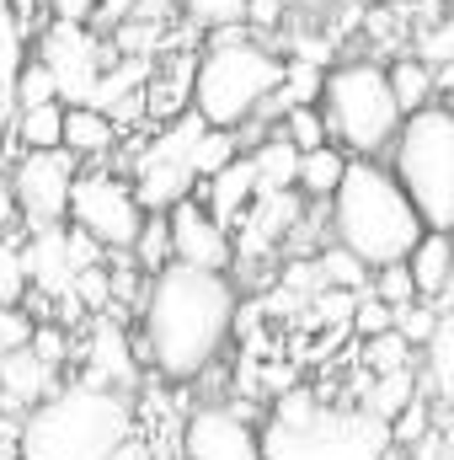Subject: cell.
Instances as JSON below:
<instances>
[{
	"instance_id": "6da1fadb",
	"label": "cell",
	"mask_w": 454,
	"mask_h": 460,
	"mask_svg": "<svg viewBox=\"0 0 454 460\" xmlns=\"http://www.w3.org/2000/svg\"><path fill=\"white\" fill-rule=\"evenodd\" d=\"M139 316H144L139 322L144 353L166 380L182 385L204 380L235 332V284L225 273H198L171 262L144 284Z\"/></svg>"
},
{
	"instance_id": "7a4b0ae2",
	"label": "cell",
	"mask_w": 454,
	"mask_h": 460,
	"mask_svg": "<svg viewBox=\"0 0 454 460\" xmlns=\"http://www.w3.org/2000/svg\"><path fill=\"white\" fill-rule=\"evenodd\" d=\"M128 445H134V396L75 380L22 418L16 460H118Z\"/></svg>"
},
{
	"instance_id": "3957f363",
	"label": "cell",
	"mask_w": 454,
	"mask_h": 460,
	"mask_svg": "<svg viewBox=\"0 0 454 460\" xmlns=\"http://www.w3.org/2000/svg\"><path fill=\"white\" fill-rule=\"evenodd\" d=\"M332 230H337V246L353 252L363 268H396L428 235L406 193L396 188V177L374 161H347L332 193Z\"/></svg>"
},
{
	"instance_id": "277c9868",
	"label": "cell",
	"mask_w": 454,
	"mask_h": 460,
	"mask_svg": "<svg viewBox=\"0 0 454 460\" xmlns=\"http://www.w3.org/2000/svg\"><path fill=\"white\" fill-rule=\"evenodd\" d=\"M262 460H385L390 434L363 407H327L310 391H289L257 429Z\"/></svg>"
},
{
	"instance_id": "5b68a950",
	"label": "cell",
	"mask_w": 454,
	"mask_h": 460,
	"mask_svg": "<svg viewBox=\"0 0 454 460\" xmlns=\"http://www.w3.org/2000/svg\"><path fill=\"white\" fill-rule=\"evenodd\" d=\"M284 81V59L251 38L240 43H209V54H198L193 75H188V113L204 128L235 134L240 123L262 113L273 102Z\"/></svg>"
},
{
	"instance_id": "8992f818",
	"label": "cell",
	"mask_w": 454,
	"mask_h": 460,
	"mask_svg": "<svg viewBox=\"0 0 454 460\" xmlns=\"http://www.w3.org/2000/svg\"><path fill=\"white\" fill-rule=\"evenodd\" d=\"M390 177L406 193V204L417 209L423 230H444L454 220V113L444 102L423 108V113L401 118L396 139H390Z\"/></svg>"
},
{
	"instance_id": "52a82bcc",
	"label": "cell",
	"mask_w": 454,
	"mask_h": 460,
	"mask_svg": "<svg viewBox=\"0 0 454 460\" xmlns=\"http://www.w3.org/2000/svg\"><path fill=\"white\" fill-rule=\"evenodd\" d=\"M321 123L327 139H337L342 150H353L347 161H374V150H385L401 128V113L390 102L385 70L374 59H347L332 75H321Z\"/></svg>"
},
{
	"instance_id": "ba28073f",
	"label": "cell",
	"mask_w": 454,
	"mask_h": 460,
	"mask_svg": "<svg viewBox=\"0 0 454 460\" xmlns=\"http://www.w3.org/2000/svg\"><path fill=\"white\" fill-rule=\"evenodd\" d=\"M70 220L102 252H128V241H134L144 215H139V204H134L123 177H113V172H75V182H70Z\"/></svg>"
},
{
	"instance_id": "9c48e42d",
	"label": "cell",
	"mask_w": 454,
	"mask_h": 460,
	"mask_svg": "<svg viewBox=\"0 0 454 460\" xmlns=\"http://www.w3.org/2000/svg\"><path fill=\"white\" fill-rule=\"evenodd\" d=\"M75 161L65 150H43V155H16L5 188L16 204V220H32L38 230H59L70 215V182H75Z\"/></svg>"
},
{
	"instance_id": "30bf717a",
	"label": "cell",
	"mask_w": 454,
	"mask_h": 460,
	"mask_svg": "<svg viewBox=\"0 0 454 460\" xmlns=\"http://www.w3.org/2000/svg\"><path fill=\"white\" fill-rule=\"evenodd\" d=\"M43 49H38V65L48 70V81H54V97H81L75 108H86V97L97 92V81H102V43L86 32V27H65V22H48L43 32Z\"/></svg>"
},
{
	"instance_id": "8fae6325",
	"label": "cell",
	"mask_w": 454,
	"mask_h": 460,
	"mask_svg": "<svg viewBox=\"0 0 454 460\" xmlns=\"http://www.w3.org/2000/svg\"><path fill=\"white\" fill-rule=\"evenodd\" d=\"M166 235H171V262L177 268H198V273H225L235 262V241L230 230L198 204L182 199L177 209H166Z\"/></svg>"
},
{
	"instance_id": "7c38bea8",
	"label": "cell",
	"mask_w": 454,
	"mask_h": 460,
	"mask_svg": "<svg viewBox=\"0 0 454 460\" xmlns=\"http://www.w3.org/2000/svg\"><path fill=\"white\" fill-rule=\"evenodd\" d=\"M182 456L188 460H262L257 429L240 423L230 407H198L182 423Z\"/></svg>"
},
{
	"instance_id": "4fadbf2b",
	"label": "cell",
	"mask_w": 454,
	"mask_h": 460,
	"mask_svg": "<svg viewBox=\"0 0 454 460\" xmlns=\"http://www.w3.org/2000/svg\"><path fill=\"white\" fill-rule=\"evenodd\" d=\"M139 380L134 369V353H128V332L113 311H102L92 322V343H86V385H102V391H123Z\"/></svg>"
},
{
	"instance_id": "5bb4252c",
	"label": "cell",
	"mask_w": 454,
	"mask_h": 460,
	"mask_svg": "<svg viewBox=\"0 0 454 460\" xmlns=\"http://www.w3.org/2000/svg\"><path fill=\"white\" fill-rule=\"evenodd\" d=\"M59 385H54V369L48 364H38L27 348H16V353H5L0 358V412H11V418H27L38 402H48Z\"/></svg>"
},
{
	"instance_id": "9a60e30c",
	"label": "cell",
	"mask_w": 454,
	"mask_h": 460,
	"mask_svg": "<svg viewBox=\"0 0 454 460\" xmlns=\"http://www.w3.org/2000/svg\"><path fill=\"white\" fill-rule=\"evenodd\" d=\"M406 273H412V289H417V300H428V305H439L444 316H450V273H454V246L444 230H428L417 246H412V257H406Z\"/></svg>"
},
{
	"instance_id": "2e32d148",
	"label": "cell",
	"mask_w": 454,
	"mask_h": 460,
	"mask_svg": "<svg viewBox=\"0 0 454 460\" xmlns=\"http://www.w3.org/2000/svg\"><path fill=\"white\" fill-rule=\"evenodd\" d=\"M118 145V128L102 108H65V123H59V150L70 161H102Z\"/></svg>"
},
{
	"instance_id": "e0dca14e",
	"label": "cell",
	"mask_w": 454,
	"mask_h": 460,
	"mask_svg": "<svg viewBox=\"0 0 454 460\" xmlns=\"http://www.w3.org/2000/svg\"><path fill=\"white\" fill-rule=\"evenodd\" d=\"M257 199V177H251V161L246 155H235L220 177H209V193H204V209L230 230L235 215H246V204Z\"/></svg>"
},
{
	"instance_id": "ac0fdd59",
	"label": "cell",
	"mask_w": 454,
	"mask_h": 460,
	"mask_svg": "<svg viewBox=\"0 0 454 460\" xmlns=\"http://www.w3.org/2000/svg\"><path fill=\"white\" fill-rule=\"evenodd\" d=\"M423 396L433 407H450L454 396V322L450 316H439V327L423 343Z\"/></svg>"
},
{
	"instance_id": "d6986e66",
	"label": "cell",
	"mask_w": 454,
	"mask_h": 460,
	"mask_svg": "<svg viewBox=\"0 0 454 460\" xmlns=\"http://www.w3.org/2000/svg\"><path fill=\"white\" fill-rule=\"evenodd\" d=\"M380 70H385L390 102H396V113H401V118H412V113H423V108H433V102H439L433 70H423L412 54H401V59H390V65H380Z\"/></svg>"
},
{
	"instance_id": "ffe728a7",
	"label": "cell",
	"mask_w": 454,
	"mask_h": 460,
	"mask_svg": "<svg viewBox=\"0 0 454 460\" xmlns=\"http://www.w3.org/2000/svg\"><path fill=\"white\" fill-rule=\"evenodd\" d=\"M342 172H347V155H342L337 145L305 150V155H300V166H294V188H300V199H310V204H332Z\"/></svg>"
},
{
	"instance_id": "44dd1931",
	"label": "cell",
	"mask_w": 454,
	"mask_h": 460,
	"mask_svg": "<svg viewBox=\"0 0 454 460\" xmlns=\"http://www.w3.org/2000/svg\"><path fill=\"white\" fill-rule=\"evenodd\" d=\"M59 123H65V102L22 108V113H11V134H16L22 155H43V150H59Z\"/></svg>"
},
{
	"instance_id": "7402d4cb",
	"label": "cell",
	"mask_w": 454,
	"mask_h": 460,
	"mask_svg": "<svg viewBox=\"0 0 454 460\" xmlns=\"http://www.w3.org/2000/svg\"><path fill=\"white\" fill-rule=\"evenodd\" d=\"M123 257H128L144 279H155L161 268H171V235H166V215H144Z\"/></svg>"
},
{
	"instance_id": "603a6c76",
	"label": "cell",
	"mask_w": 454,
	"mask_h": 460,
	"mask_svg": "<svg viewBox=\"0 0 454 460\" xmlns=\"http://www.w3.org/2000/svg\"><path fill=\"white\" fill-rule=\"evenodd\" d=\"M316 284L321 289H332V295H369V268L353 257V252H321V262H316Z\"/></svg>"
},
{
	"instance_id": "cb8c5ba5",
	"label": "cell",
	"mask_w": 454,
	"mask_h": 460,
	"mask_svg": "<svg viewBox=\"0 0 454 460\" xmlns=\"http://www.w3.org/2000/svg\"><path fill=\"white\" fill-rule=\"evenodd\" d=\"M412 396H417V375H412V369H396V375L369 380V402H363V412H369V418H380V423H390Z\"/></svg>"
},
{
	"instance_id": "d4e9b609",
	"label": "cell",
	"mask_w": 454,
	"mask_h": 460,
	"mask_svg": "<svg viewBox=\"0 0 454 460\" xmlns=\"http://www.w3.org/2000/svg\"><path fill=\"white\" fill-rule=\"evenodd\" d=\"M177 16L198 32H225L246 27V0H177Z\"/></svg>"
},
{
	"instance_id": "484cf974",
	"label": "cell",
	"mask_w": 454,
	"mask_h": 460,
	"mask_svg": "<svg viewBox=\"0 0 454 460\" xmlns=\"http://www.w3.org/2000/svg\"><path fill=\"white\" fill-rule=\"evenodd\" d=\"M423 70H433V75H444L450 70V59H454V22L450 16H433L417 38H412V49H406Z\"/></svg>"
},
{
	"instance_id": "4316f807",
	"label": "cell",
	"mask_w": 454,
	"mask_h": 460,
	"mask_svg": "<svg viewBox=\"0 0 454 460\" xmlns=\"http://www.w3.org/2000/svg\"><path fill=\"white\" fill-rule=\"evenodd\" d=\"M235 155H240V134L204 128V134H198V145H193V182H209V177H220Z\"/></svg>"
},
{
	"instance_id": "83f0119b",
	"label": "cell",
	"mask_w": 454,
	"mask_h": 460,
	"mask_svg": "<svg viewBox=\"0 0 454 460\" xmlns=\"http://www.w3.org/2000/svg\"><path fill=\"white\" fill-rule=\"evenodd\" d=\"M439 316H444L439 305H428V300H406V305H396V311H390V332L417 353V348L428 343V332L439 327Z\"/></svg>"
},
{
	"instance_id": "f1b7e54d",
	"label": "cell",
	"mask_w": 454,
	"mask_h": 460,
	"mask_svg": "<svg viewBox=\"0 0 454 460\" xmlns=\"http://www.w3.org/2000/svg\"><path fill=\"white\" fill-rule=\"evenodd\" d=\"M11 102H16V113H22V108H48V102H59V97H54V81H48V70H43L38 59H22V70H16V81H11Z\"/></svg>"
},
{
	"instance_id": "f546056e",
	"label": "cell",
	"mask_w": 454,
	"mask_h": 460,
	"mask_svg": "<svg viewBox=\"0 0 454 460\" xmlns=\"http://www.w3.org/2000/svg\"><path fill=\"white\" fill-rule=\"evenodd\" d=\"M70 300H75L81 311H108V305H113L108 268H102V262H92V268H75V273H70Z\"/></svg>"
},
{
	"instance_id": "4dcf8cb0",
	"label": "cell",
	"mask_w": 454,
	"mask_h": 460,
	"mask_svg": "<svg viewBox=\"0 0 454 460\" xmlns=\"http://www.w3.org/2000/svg\"><path fill=\"white\" fill-rule=\"evenodd\" d=\"M278 134H284L300 155H305V150L332 145V139H327V123H321V113H316V108H289V113H284V123H278Z\"/></svg>"
},
{
	"instance_id": "1f68e13d",
	"label": "cell",
	"mask_w": 454,
	"mask_h": 460,
	"mask_svg": "<svg viewBox=\"0 0 454 460\" xmlns=\"http://www.w3.org/2000/svg\"><path fill=\"white\" fill-rule=\"evenodd\" d=\"M369 295L380 300V305H406V300H417V289H412V273H406V262H396V268H374L369 273Z\"/></svg>"
},
{
	"instance_id": "d6a6232c",
	"label": "cell",
	"mask_w": 454,
	"mask_h": 460,
	"mask_svg": "<svg viewBox=\"0 0 454 460\" xmlns=\"http://www.w3.org/2000/svg\"><path fill=\"white\" fill-rule=\"evenodd\" d=\"M369 353V380H380V375H396V369H412V348L401 343L396 332H385V338H369L363 343Z\"/></svg>"
},
{
	"instance_id": "836d02e7",
	"label": "cell",
	"mask_w": 454,
	"mask_h": 460,
	"mask_svg": "<svg viewBox=\"0 0 454 460\" xmlns=\"http://www.w3.org/2000/svg\"><path fill=\"white\" fill-rule=\"evenodd\" d=\"M27 353H32L38 364L59 369V364L70 358V338H65V327H59V322H32V338H27Z\"/></svg>"
},
{
	"instance_id": "e575fe53",
	"label": "cell",
	"mask_w": 454,
	"mask_h": 460,
	"mask_svg": "<svg viewBox=\"0 0 454 460\" xmlns=\"http://www.w3.org/2000/svg\"><path fill=\"white\" fill-rule=\"evenodd\" d=\"M27 295V262L11 241H0V305H16Z\"/></svg>"
},
{
	"instance_id": "d590c367",
	"label": "cell",
	"mask_w": 454,
	"mask_h": 460,
	"mask_svg": "<svg viewBox=\"0 0 454 460\" xmlns=\"http://www.w3.org/2000/svg\"><path fill=\"white\" fill-rule=\"evenodd\" d=\"M353 332L369 343V338H385L390 332V305H380L374 295H358L353 300Z\"/></svg>"
},
{
	"instance_id": "8d00e7d4",
	"label": "cell",
	"mask_w": 454,
	"mask_h": 460,
	"mask_svg": "<svg viewBox=\"0 0 454 460\" xmlns=\"http://www.w3.org/2000/svg\"><path fill=\"white\" fill-rule=\"evenodd\" d=\"M27 338H32V316L22 305H0V358L27 348Z\"/></svg>"
},
{
	"instance_id": "74e56055",
	"label": "cell",
	"mask_w": 454,
	"mask_h": 460,
	"mask_svg": "<svg viewBox=\"0 0 454 460\" xmlns=\"http://www.w3.org/2000/svg\"><path fill=\"white\" fill-rule=\"evenodd\" d=\"M128 11H134V0H97V5H92V16H86V32H92L97 43H102V38H113Z\"/></svg>"
},
{
	"instance_id": "f35d334b",
	"label": "cell",
	"mask_w": 454,
	"mask_h": 460,
	"mask_svg": "<svg viewBox=\"0 0 454 460\" xmlns=\"http://www.w3.org/2000/svg\"><path fill=\"white\" fill-rule=\"evenodd\" d=\"M92 5H97V0H43V11H48L54 22H65V27H86Z\"/></svg>"
},
{
	"instance_id": "ab89813d",
	"label": "cell",
	"mask_w": 454,
	"mask_h": 460,
	"mask_svg": "<svg viewBox=\"0 0 454 460\" xmlns=\"http://www.w3.org/2000/svg\"><path fill=\"white\" fill-rule=\"evenodd\" d=\"M284 0H246V27H278Z\"/></svg>"
},
{
	"instance_id": "60d3db41",
	"label": "cell",
	"mask_w": 454,
	"mask_h": 460,
	"mask_svg": "<svg viewBox=\"0 0 454 460\" xmlns=\"http://www.w3.org/2000/svg\"><path fill=\"white\" fill-rule=\"evenodd\" d=\"M16 450H22V418L0 412V460H16Z\"/></svg>"
},
{
	"instance_id": "b9f144b4",
	"label": "cell",
	"mask_w": 454,
	"mask_h": 460,
	"mask_svg": "<svg viewBox=\"0 0 454 460\" xmlns=\"http://www.w3.org/2000/svg\"><path fill=\"white\" fill-rule=\"evenodd\" d=\"M0 155H5V113H0Z\"/></svg>"
}]
</instances>
